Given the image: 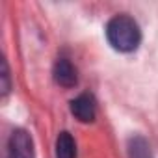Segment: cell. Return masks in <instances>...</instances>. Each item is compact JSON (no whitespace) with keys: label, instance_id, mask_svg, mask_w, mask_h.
<instances>
[{"label":"cell","instance_id":"obj_1","mask_svg":"<svg viewBox=\"0 0 158 158\" xmlns=\"http://www.w3.org/2000/svg\"><path fill=\"white\" fill-rule=\"evenodd\" d=\"M106 39L117 52H134L141 43V30L130 15L119 13L108 21Z\"/></svg>","mask_w":158,"mask_h":158},{"label":"cell","instance_id":"obj_2","mask_svg":"<svg viewBox=\"0 0 158 158\" xmlns=\"http://www.w3.org/2000/svg\"><path fill=\"white\" fill-rule=\"evenodd\" d=\"M8 158H35L34 141L23 128H15L8 139Z\"/></svg>","mask_w":158,"mask_h":158},{"label":"cell","instance_id":"obj_3","mask_svg":"<svg viewBox=\"0 0 158 158\" xmlns=\"http://www.w3.org/2000/svg\"><path fill=\"white\" fill-rule=\"evenodd\" d=\"M71 112H73V115L80 123H91V121H95L97 102H95L93 95L82 93V95H78L76 99H73L71 101Z\"/></svg>","mask_w":158,"mask_h":158},{"label":"cell","instance_id":"obj_4","mask_svg":"<svg viewBox=\"0 0 158 158\" xmlns=\"http://www.w3.org/2000/svg\"><path fill=\"white\" fill-rule=\"evenodd\" d=\"M52 74H54V82L65 89H71L76 86L78 82V74H76V69L74 65L67 60V58H58L56 63H54V69H52Z\"/></svg>","mask_w":158,"mask_h":158},{"label":"cell","instance_id":"obj_5","mask_svg":"<svg viewBox=\"0 0 158 158\" xmlns=\"http://www.w3.org/2000/svg\"><path fill=\"white\" fill-rule=\"evenodd\" d=\"M56 158H76V143L69 132H60L56 139Z\"/></svg>","mask_w":158,"mask_h":158},{"label":"cell","instance_id":"obj_6","mask_svg":"<svg viewBox=\"0 0 158 158\" xmlns=\"http://www.w3.org/2000/svg\"><path fill=\"white\" fill-rule=\"evenodd\" d=\"M128 158H152L151 145L143 136H132L128 139Z\"/></svg>","mask_w":158,"mask_h":158},{"label":"cell","instance_id":"obj_7","mask_svg":"<svg viewBox=\"0 0 158 158\" xmlns=\"http://www.w3.org/2000/svg\"><path fill=\"white\" fill-rule=\"evenodd\" d=\"M2 97H6L8 93H10V89H11V82H10V67H8V61L6 60H2Z\"/></svg>","mask_w":158,"mask_h":158}]
</instances>
